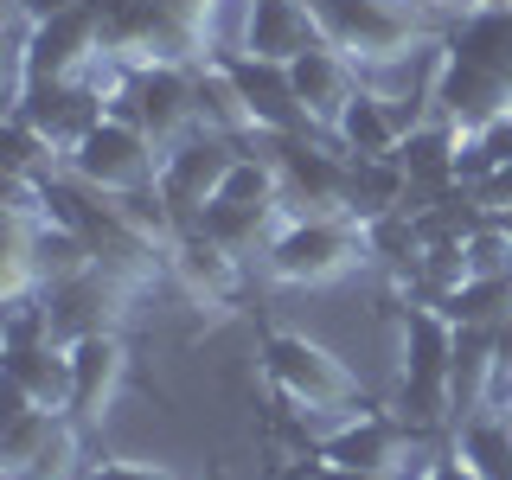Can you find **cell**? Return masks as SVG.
<instances>
[{
	"instance_id": "31",
	"label": "cell",
	"mask_w": 512,
	"mask_h": 480,
	"mask_svg": "<svg viewBox=\"0 0 512 480\" xmlns=\"http://www.w3.org/2000/svg\"><path fill=\"white\" fill-rule=\"evenodd\" d=\"M160 7H167V13H173V20H186L192 32H199V20H205V13H212V7H218V0H160Z\"/></svg>"
},
{
	"instance_id": "15",
	"label": "cell",
	"mask_w": 512,
	"mask_h": 480,
	"mask_svg": "<svg viewBox=\"0 0 512 480\" xmlns=\"http://www.w3.org/2000/svg\"><path fill=\"white\" fill-rule=\"evenodd\" d=\"M7 116H20L32 122L45 141H52L58 154H71L77 141L90 135L96 122L109 116V96L90 84V77H71V84H32L20 103H7Z\"/></svg>"
},
{
	"instance_id": "5",
	"label": "cell",
	"mask_w": 512,
	"mask_h": 480,
	"mask_svg": "<svg viewBox=\"0 0 512 480\" xmlns=\"http://www.w3.org/2000/svg\"><path fill=\"white\" fill-rule=\"evenodd\" d=\"M160 160L167 154H160L135 122L103 116L71 154H64V173H71L84 192H96V199H135V192L160 186Z\"/></svg>"
},
{
	"instance_id": "25",
	"label": "cell",
	"mask_w": 512,
	"mask_h": 480,
	"mask_svg": "<svg viewBox=\"0 0 512 480\" xmlns=\"http://www.w3.org/2000/svg\"><path fill=\"white\" fill-rule=\"evenodd\" d=\"M448 52L487 64V71L512 77V0H493V7H461V26L448 32Z\"/></svg>"
},
{
	"instance_id": "14",
	"label": "cell",
	"mask_w": 512,
	"mask_h": 480,
	"mask_svg": "<svg viewBox=\"0 0 512 480\" xmlns=\"http://www.w3.org/2000/svg\"><path fill=\"white\" fill-rule=\"evenodd\" d=\"M167 276L186 288L199 308H237V295H244V256H231L218 244V237H205L199 224H180V231L167 237Z\"/></svg>"
},
{
	"instance_id": "23",
	"label": "cell",
	"mask_w": 512,
	"mask_h": 480,
	"mask_svg": "<svg viewBox=\"0 0 512 480\" xmlns=\"http://www.w3.org/2000/svg\"><path fill=\"white\" fill-rule=\"evenodd\" d=\"M448 455L461 461L474 480H512V416L506 410H474L455 423Z\"/></svg>"
},
{
	"instance_id": "10",
	"label": "cell",
	"mask_w": 512,
	"mask_h": 480,
	"mask_svg": "<svg viewBox=\"0 0 512 480\" xmlns=\"http://www.w3.org/2000/svg\"><path fill=\"white\" fill-rule=\"evenodd\" d=\"M128 295H135V282H122L116 269H84V276H71V282H52L45 288V333H52L58 346H71V340H84V333H116L122 327V308H128Z\"/></svg>"
},
{
	"instance_id": "20",
	"label": "cell",
	"mask_w": 512,
	"mask_h": 480,
	"mask_svg": "<svg viewBox=\"0 0 512 480\" xmlns=\"http://www.w3.org/2000/svg\"><path fill=\"white\" fill-rule=\"evenodd\" d=\"M410 128H416V122L404 116V109H391V96L365 84V90L346 103L340 128H333V148H340L346 160H397V148H404Z\"/></svg>"
},
{
	"instance_id": "4",
	"label": "cell",
	"mask_w": 512,
	"mask_h": 480,
	"mask_svg": "<svg viewBox=\"0 0 512 480\" xmlns=\"http://www.w3.org/2000/svg\"><path fill=\"white\" fill-rule=\"evenodd\" d=\"M448 365H455V320H448L436 301H410L404 308V384H397V410H404L416 429L455 423Z\"/></svg>"
},
{
	"instance_id": "11",
	"label": "cell",
	"mask_w": 512,
	"mask_h": 480,
	"mask_svg": "<svg viewBox=\"0 0 512 480\" xmlns=\"http://www.w3.org/2000/svg\"><path fill=\"white\" fill-rule=\"evenodd\" d=\"M416 448H423V429L404 410H372V404L340 416L333 436H320L327 461H340V468H378V474H404Z\"/></svg>"
},
{
	"instance_id": "17",
	"label": "cell",
	"mask_w": 512,
	"mask_h": 480,
	"mask_svg": "<svg viewBox=\"0 0 512 480\" xmlns=\"http://www.w3.org/2000/svg\"><path fill=\"white\" fill-rule=\"evenodd\" d=\"M288 77H295V96H301V109H308V122L333 141V128H340L346 103L365 90V71H359L346 52H333L327 39H314L301 58H288Z\"/></svg>"
},
{
	"instance_id": "13",
	"label": "cell",
	"mask_w": 512,
	"mask_h": 480,
	"mask_svg": "<svg viewBox=\"0 0 512 480\" xmlns=\"http://www.w3.org/2000/svg\"><path fill=\"white\" fill-rule=\"evenodd\" d=\"M96 58H103V13L84 0V7L52 13V20L32 26V39H26V90L32 84H71V77H84Z\"/></svg>"
},
{
	"instance_id": "27",
	"label": "cell",
	"mask_w": 512,
	"mask_h": 480,
	"mask_svg": "<svg viewBox=\"0 0 512 480\" xmlns=\"http://www.w3.org/2000/svg\"><path fill=\"white\" fill-rule=\"evenodd\" d=\"M461 263H468V276H512V224L480 218L474 231L461 237Z\"/></svg>"
},
{
	"instance_id": "18",
	"label": "cell",
	"mask_w": 512,
	"mask_h": 480,
	"mask_svg": "<svg viewBox=\"0 0 512 480\" xmlns=\"http://www.w3.org/2000/svg\"><path fill=\"white\" fill-rule=\"evenodd\" d=\"M128 384V340L122 333H84L71 340V416L84 429H96L109 416V404Z\"/></svg>"
},
{
	"instance_id": "22",
	"label": "cell",
	"mask_w": 512,
	"mask_h": 480,
	"mask_svg": "<svg viewBox=\"0 0 512 480\" xmlns=\"http://www.w3.org/2000/svg\"><path fill=\"white\" fill-rule=\"evenodd\" d=\"M500 327H455V365H448V404L455 423L493 404V378H500Z\"/></svg>"
},
{
	"instance_id": "8",
	"label": "cell",
	"mask_w": 512,
	"mask_h": 480,
	"mask_svg": "<svg viewBox=\"0 0 512 480\" xmlns=\"http://www.w3.org/2000/svg\"><path fill=\"white\" fill-rule=\"evenodd\" d=\"M282 173V205L288 218H352V160L327 154L314 135L269 141Z\"/></svg>"
},
{
	"instance_id": "28",
	"label": "cell",
	"mask_w": 512,
	"mask_h": 480,
	"mask_svg": "<svg viewBox=\"0 0 512 480\" xmlns=\"http://www.w3.org/2000/svg\"><path fill=\"white\" fill-rule=\"evenodd\" d=\"M84 480H180L167 468H148V461H90Z\"/></svg>"
},
{
	"instance_id": "2",
	"label": "cell",
	"mask_w": 512,
	"mask_h": 480,
	"mask_svg": "<svg viewBox=\"0 0 512 480\" xmlns=\"http://www.w3.org/2000/svg\"><path fill=\"white\" fill-rule=\"evenodd\" d=\"M263 372L282 391L288 410L301 416H352L365 410V384L333 346L308 340V333H269L263 340Z\"/></svg>"
},
{
	"instance_id": "16",
	"label": "cell",
	"mask_w": 512,
	"mask_h": 480,
	"mask_svg": "<svg viewBox=\"0 0 512 480\" xmlns=\"http://www.w3.org/2000/svg\"><path fill=\"white\" fill-rule=\"evenodd\" d=\"M237 77V90H244L250 103V122H256V141H295V135H320L308 122V109H301L295 96V77H288V64H269V58H224Z\"/></svg>"
},
{
	"instance_id": "9",
	"label": "cell",
	"mask_w": 512,
	"mask_h": 480,
	"mask_svg": "<svg viewBox=\"0 0 512 480\" xmlns=\"http://www.w3.org/2000/svg\"><path fill=\"white\" fill-rule=\"evenodd\" d=\"M231 167H237V148L224 135H212V128H199V135L180 141V148H167L154 192H160V205L173 212V224H199L205 212H212V199L224 192Z\"/></svg>"
},
{
	"instance_id": "32",
	"label": "cell",
	"mask_w": 512,
	"mask_h": 480,
	"mask_svg": "<svg viewBox=\"0 0 512 480\" xmlns=\"http://www.w3.org/2000/svg\"><path fill=\"white\" fill-rule=\"evenodd\" d=\"M423 480H474V474L461 468L455 455H436V461H423Z\"/></svg>"
},
{
	"instance_id": "29",
	"label": "cell",
	"mask_w": 512,
	"mask_h": 480,
	"mask_svg": "<svg viewBox=\"0 0 512 480\" xmlns=\"http://www.w3.org/2000/svg\"><path fill=\"white\" fill-rule=\"evenodd\" d=\"M295 480H404V474H378V468H340V461H308V468H301Z\"/></svg>"
},
{
	"instance_id": "34",
	"label": "cell",
	"mask_w": 512,
	"mask_h": 480,
	"mask_svg": "<svg viewBox=\"0 0 512 480\" xmlns=\"http://www.w3.org/2000/svg\"><path fill=\"white\" fill-rule=\"evenodd\" d=\"M506 416H512V410H506Z\"/></svg>"
},
{
	"instance_id": "7",
	"label": "cell",
	"mask_w": 512,
	"mask_h": 480,
	"mask_svg": "<svg viewBox=\"0 0 512 480\" xmlns=\"http://www.w3.org/2000/svg\"><path fill=\"white\" fill-rule=\"evenodd\" d=\"M77 416L71 410H32L13 397L7 429H0V474L7 480H84L77 468Z\"/></svg>"
},
{
	"instance_id": "1",
	"label": "cell",
	"mask_w": 512,
	"mask_h": 480,
	"mask_svg": "<svg viewBox=\"0 0 512 480\" xmlns=\"http://www.w3.org/2000/svg\"><path fill=\"white\" fill-rule=\"evenodd\" d=\"M320 39L346 52L365 77L397 58H416L429 45V20L416 0H308Z\"/></svg>"
},
{
	"instance_id": "24",
	"label": "cell",
	"mask_w": 512,
	"mask_h": 480,
	"mask_svg": "<svg viewBox=\"0 0 512 480\" xmlns=\"http://www.w3.org/2000/svg\"><path fill=\"white\" fill-rule=\"evenodd\" d=\"M192 84H199V128H212L224 141H250L256 135L250 103H244V90H237V77H231L224 58H199L192 64Z\"/></svg>"
},
{
	"instance_id": "30",
	"label": "cell",
	"mask_w": 512,
	"mask_h": 480,
	"mask_svg": "<svg viewBox=\"0 0 512 480\" xmlns=\"http://www.w3.org/2000/svg\"><path fill=\"white\" fill-rule=\"evenodd\" d=\"M13 7H20L26 20L39 26V20H52V13H71V7H84V0H13Z\"/></svg>"
},
{
	"instance_id": "19",
	"label": "cell",
	"mask_w": 512,
	"mask_h": 480,
	"mask_svg": "<svg viewBox=\"0 0 512 480\" xmlns=\"http://www.w3.org/2000/svg\"><path fill=\"white\" fill-rule=\"evenodd\" d=\"M7 384L32 410H71V346H58L52 333L7 340Z\"/></svg>"
},
{
	"instance_id": "21",
	"label": "cell",
	"mask_w": 512,
	"mask_h": 480,
	"mask_svg": "<svg viewBox=\"0 0 512 480\" xmlns=\"http://www.w3.org/2000/svg\"><path fill=\"white\" fill-rule=\"evenodd\" d=\"M320 39L308 0H250V26H244V52L237 58H269V64H288L301 58L308 45Z\"/></svg>"
},
{
	"instance_id": "33",
	"label": "cell",
	"mask_w": 512,
	"mask_h": 480,
	"mask_svg": "<svg viewBox=\"0 0 512 480\" xmlns=\"http://www.w3.org/2000/svg\"><path fill=\"white\" fill-rule=\"evenodd\" d=\"M461 7H493V0H461Z\"/></svg>"
},
{
	"instance_id": "3",
	"label": "cell",
	"mask_w": 512,
	"mask_h": 480,
	"mask_svg": "<svg viewBox=\"0 0 512 480\" xmlns=\"http://www.w3.org/2000/svg\"><path fill=\"white\" fill-rule=\"evenodd\" d=\"M372 263V231L359 218H288L263 250V269L288 288H327Z\"/></svg>"
},
{
	"instance_id": "26",
	"label": "cell",
	"mask_w": 512,
	"mask_h": 480,
	"mask_svg": "<svg viewBox=\"0 0 512 480\" xmlns=\"http://www.w3.org/2000/svg\"><path fill=\"white\" fill-rule=\"evenodd\" d=\"M436 308L455 327H506L512 320V276H468L448 295H436Z\"/></svg>"
},
{
	"instance_id": "6",
	"label": "cell",
	"mask_w": 512,
	"mask_h": 480,
	"mask_svg": "<svg viewBox=\"0 0 512 480\" xmlns=\"http://www.w3.org/2000/svg\"><path fill=\"white\" fill-rule=\"evenodd\" d=\"M109 116L135 122L160 154L180 148L186 135H199V84H192V64H128V84L116 90Z\"/></svg>"
},
{
	"instance_id": "12",
	"label": "cell",
	"mask_w": 512,
	"mask_h": 480,
	"mask_svg": "<svg viewBox=\"0 0 512 480\" xmlns=\"http://www.w3.org/2000/svg\"><path fill=\"white\" fill-rule=\"evenodd\" d=\"M429 109H436V122L474 135V128H487L500 109H512V77H500V71H487V64H474V58H461V52L442 45L436 77H429Z\"/></svg>"
}]
</instances>
